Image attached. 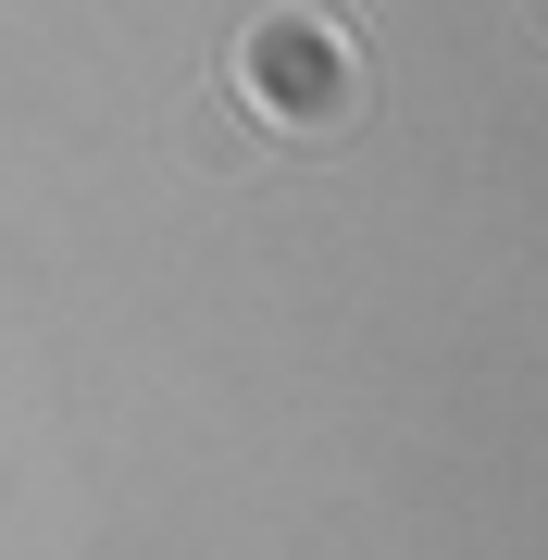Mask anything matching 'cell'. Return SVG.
<instances>
[{
    "label": "cell",
    "mask_w": 548,
    "mask_h": 560,
    "mask_svg": "<svg viewBox=\"0 0 548 560\" xmlns=\"http://www.w3.org/2000/svg\"><path fill=\"white\" fill-rule=\"evenodd\" d=\"M224 101L249 125H275V138H337V125H362V50H349L337 13H312V0H275V13L237 25V62H224Z\"/></svg>",
    "instance_id": "6da1fadb"
}]
</instances>
